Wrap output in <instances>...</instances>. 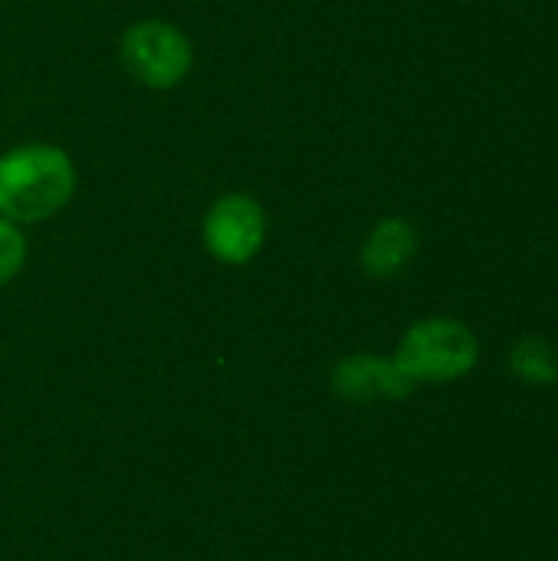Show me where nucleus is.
<instances>
[{
	"label": "nucleus",
	"instance_id": "nucleus-1",
	"mask_svg": "<svg viewBox=\"0 0 558 561\" xmlns=\"http://www.w3.org/2000/svg\"><path fill=\"white\" fill-rule=\"evenodd\" d=\"M76 194L72 158L49 141H26L0 154V217L43 224Z\"/></svg>",
	"mask_w": 558,
	"mask_h": 561
},
{
	"label": "nucleus",
	"instance_id": "nucleus-2",
	"mask_svg": "<svg viewBox=\"0 0 558 561\" xmlns=\"http://www.w3.org/2000/svg\"><path fill=\"white\" fill-rule=\"evenodd\" d=\"M391 358L414 388L454 385L480 365V339L454 316H424L405 329Z\"/></svg>",
	"mask_w": 558,
	"mask_h": 561
},
{
	"label": "nucleus",
	"instance_id": "nucleus-3",
	"mask_svg": "<svg viewBox=\"0 0 558 561\" xmlns=\"http://www.w3.org/2000/svg\"><path fill=\"white\" fill-rule=\"evenodd\" d=\"M118 59L135 82L168 92L187 79L194 66V43L168 20H138L122 33Z\"/></svg>",
	"mask_w": 558,
	"mask_h": 561
},
{
	"label": "nucleus",
	"instance_id": "nucleus-4",
	"mask_svg": "<svg viewBox=\"0 0 558 561\" xmlns=\"http://www.w3.org/2000/svg\"><path fill=\"white\" fill-rule=\"evenodd\" d=\"M204 250L224 266H247L266 243V210L250 194L217 197L201 224Z\"/></svg>",
	"mask_w": 558,
	"mask_h": 561
},
{
	"label": "nucleus",
	"instance_id": "nucleus-5",
	"mask_svg": "<svg viewBox=\"0 0 558 561\" xmlns=\"http://www.w3.org/2000/svg\"><path fill=\"white\" fill-rule=\"evenodd\" d=\"M332 391L349 404H378V401H405L414 391V385L405 378L395 358L355 352L335 365Z\"/></svg>",
	"mask_w": 558,
	"mask_h": 561
},
{
	"label": "nucleus",
	"instance_id": "nucleus-6",
	"mask_svg": "<svg viewBox=\"0 0 558 561\" xmlns=\"http://www.w3.org/2000/svg\"><path fill=\"white\" fill-rule=\"evenodd\" d=\"M421 250L418 227L405 217H382L358 250V266L372 279H395L411 266Z\"/></svg>",
	"mask_w": 558,
	"mask_h": 561
},
{
	"label": "nucleus",
	"instance_id": "nucleus-7",
	"mask_svg": "<svg viewBox=\"0 0 558 561\" xmlns=\"http://www.w3.org/2000/svg\"><path fill=\"white\" fill-rule=\"evenodd\" d=\"M506 371L526 388H556L558 348L543 335H523L506 352Z\"/></svg>",
	"mask_w": 558,
	"mask_h": 561
},
{
	"label": "nucleus",
	"instance_id": "nucleus-8",
	"mask_svg": "<svg viewBox=\"0 0 558 561\" xmlns=\"http://www.w3.org/2000/svg\"><path fill=\"white\" fill-rule=\"evenodd\" d=\"M26 253H30V247H26V237H23L20 224L0 217V286H7L23 270Z\"/></svg>",
	"mask_w": 558,
	"mask_h": 561
}]
</instances>
